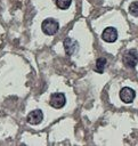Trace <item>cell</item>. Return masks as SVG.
I'll list each match as a JSON object with an SVG mask.
<instances>
[{"label":"cell","mask_w":138,"mask_h":146,"mask_svg":"<svg viewBox=\"0 0 138 146\" xmlns=\"http://www.w3.org/2000/svg\"><path fill=\"white\" fill-rule=\"evenodd\" d=\"M41 29L43 31L44 34L47 35H54L57 33L58 29H59V23L54 19V18H47L42 22L41 24Z\"/></svg>","instance_id":"obj_1"},{"label":"cell","mask_w":138,"mask_h":146,"mask_svg":"<svg viewBox=\"0 0 138 146\" xmlns=\"http://www.w3.org/2000/svg\"><path fill=\"white\" fill-rule=\"evenodd\" d=\"M123 63L128 67H135L138 64V51L136 49H129L123 55Z\"/></svg>","instance_id":"obj_2"},{"label":"cell","mask_w":138,"mask_h":146,"mask_svg":"<svg viewBox=\"0 0 138 146\" xmlns=\"http://www.w3.org/2000/svg\"><path fill=\"white\" fill-rule=\"evenodd\" d=\"M49 104L54 108H62L66 104V97L63 92H55L50 96Z\"/></svg>","instance_id":"obj_3"},{"label":"cell","mask_w":138,"mask_h":146,"mask_svg":"<svg viewBox=\"0 0 138 146\" xmlns=\"http://www.w3.org/2000/svg\"><path fill=\"white\" fill-rule=\"evenodd\" d=\"M135 96H136V92L132 88L130 87H124L120 90V98L122 102L124 103H132L133 99H135Z\"/></svg>","instance_id":"obj_4"},{"label":"cell","mask_w":138,"mask_h":146,"mask_svg":"<svg viewBox=\"0 0 138 146\" xmlns=\"http://www.w3.org/2000/svg\"><path fill=\"white\" fill-rule=\"evenodd\" d=\"M102 38H103V40L106 41V42H109V43L114 42V41L117 39V31H116V29L113 27V26L106 27V29L103 31V33H102Z\"/></svg>","instance_id":"obj_5"},{"label":"cell","mask_w":138,"mask_h":146,"mask_svg":"<svg viewBox=\"0 0 138 146\" xmlns=\"http://www.w3.org/2000/svg\"><path fill=\"white\" fill-rule=\"evenodd\" d=\"M63 44H64L65 52H66L67 55H70V56L73 55V54L78 50V47H79L78 41H75V40L72 39V38H66V39L64 40Z\"/></svg>","instance_id":"obj_6"},{"label":"cell","mask_w":138,"mask_h":146,"mask_svg":"<svg viewBox=\"0 0 138 146\" xmlns=\"http://www.w3.org/2000/svg\"><path fill=\"white\" fill-rule=\"evenodd\" d=\"M27 122L30 123V124H33V125H35V124H39L42 120H43V113H42V111H40V110H34V111H31L29 114H27Z\"/></svg>","instance_id":"obj_7"},{"label":"cell","mask_w":138,"mask_h":146,"mask_svg":"<svg viewBox=\"0 0 138 146\" xmlns=\"http://www.w3.org/2000/svg\"><path fill=\"white\" fill-rule=\"evenodd\" d=\"M105 65H106V59L104 57H99L96 60V71L99 72V73H103L104 68H105Z\"/></svg>","instance_id":"obj_8"},{"label":"cell","mask_w":138,"mask_h":146,"mask_svg":"<svg viewBox=\"0 0 138 146\" xmlns=\"http://www.w3.org/2000/svg\"><path fill=\"white\" fill-rule=\"evenodd\" d=\"M71 2H72V0H56V6L59 9L65 10L71 6Z\"/></svg>","instance_id":"obj_9"},{"label":"cell","mask_w":138,"mask_h":146,"mask_svg":"<svg viewBox=\"0 0 138 146\" xmlns=\"http://www.w3.org/2000/svg\"><path fill=\"white\" fill-rule=\"evenodd\" d=\"M129 13L136 17H138V1H133L129 6Z\"/></svg>","instance_id":"obj_10"}]
</instances>
